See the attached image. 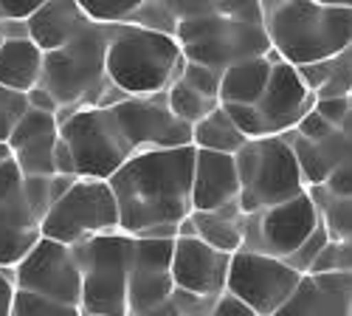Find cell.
<instances>
[{
  "label": "cell",
  "mask_w": 352,
  "mask_h": 316,
  "mask_svg": "<svg viewBox=\"0 0 352 316\" xmlns=\"http://www.w3.org/2000/svg\"><path fill=\"white\" fill-rule=\"evenodd\" d=\"M195 147L135 153L107 181L119 207V229L144 238L155 229H178L192 215Z\"/></svg>",
  "instance_id": "obj_1"
},
{
  "label": "cell",
  "mask_w": 352,
  "mask_h": 316,
  "mask_svg": "<svg viewBox=\"0 0 352 316\" xmlns=\"http://www.w3.org/2000/svg\"><path fill=\"white\" fill-rule=\"evenodd\" d=\"M175 43L186 63L226 71L237 63L268 56L271 43L262 23V6L251 3H169Z\"/></svg>",
  "instance_id": "obj_2"
},
{
  "label": "cell",
  "mask_w": 352,
  "mask_h": 316,
  "mask_svg": "<svg viewBox=\"0 0 352 316\" xmlns=\"http://www.w3.org/2000/svg\"><path fill=\"white\" fill-rule=\"evenodd\" d=\"M259 6L271 51L293 68L327 63L352 45V0H274Z\"/></svg>",
  "instance_id": "obj_3"
},
{
  "label": "cell",
  "mask_w": 352,
  "mask_h": 316,
  "mask_svg": "<svg viewBox=\"0 0 352 316\" xmlns=\"http://www.w3.org/2000/svg\"><path fill=\"white\" fill-rule=\"evenodd\" d=\"M184 65L181 48L169 34L122 23L107 28L104 79L113 91L133 99L164 94Z\"/></svg>",
  "instance_id": "obj_4"
},
{
  "label": "cell",
  "mask_w": 352,
  "mask_h": 316,
  "mask_svg": "<svg viewBox=\"0 0 352 316\" xmlns=\"http://www.w3.org/2000/svg\"><path fill=\"white\" fill-rule=\"evenodd\" d=\"M107 28L87 25L68 45L43 54L40 88H45L60 110L79 105H99V91L104 79V54H107Z\"/></svg>",
  "instance_id": "obj_5"
},
{
  "label": "cell",
  "mask_w": 352,
  "mask_h": 316,
  "mask_svg": "<svg viewBox=\"0 0 352 316\" xmlns=\"http://www.w3.org/2000/svg\"><path fill=\"white\" fill-rule=\"evenodd\" d=\"M240 178L237 207L243 215H254L285 200L296 198L305 189L299 164L285 136H265L245 141L243 150L234 156Z\"/></svg>",
  "instance_id": "obj_6"
},
{
  "label": "cell",
  "mask_w": 352,
  "mask_h": 316,
  "mask_svg": "<svg viewBox=\"0 0 352 316\" xmlns=\"http://www.w3.org/2000/svg\"><path fill=\"white\" fill-rule=\"evenodd\" d=\"M74 249L82 274V316H127V280L133 238L124 232L82 240Z\"/></svg>",
  "instance_id": "obj_7"
},
{
  "label": "cell",
  "mask_w": 352,
  "mask_h": 316,
  "mask_svg": "<svg viewBox=\"0 0 352 316\" xmlns=\"http://www.w3.org/2000/svg\"><path fill=\"white\" fill-rule=\"evenodd\" d=\"M56 125H60V138L71 150L76 178L110 181L133 156L110 107L79 105L60 110Z\"/></svg>",
  "instance_id": "obj_8"
},
{
  "label": "cell",
  "mask_w": 352,
  "mask_h": 316,
  "mask_svg": "<svg viewBox=\"0 0 352 316\" xmlns=\"http://www.w3.org/2000/svg\"><path fill=\"white\" fill-rule=\"evenodd\" d=\"M116 232H122V229L113 189L107 181L91 178H76L40 223V238L63 246H76L82 240Z\"/></svg>",
  "instance_id": "obj_9"
},
{
  "label": "cell",
  "mask_w": 352,
  "mask_h": 316,
  "mask_svg": "<svg viewBox=\"0 0 352 316\" xmlns=\"http://www.w3.org/2000/svg\"><path fill=\"white\" fill-rule=\"evenodd\" d=\"M302 274L293 271L285 260H274L254 251H234L226 277V294L237 297L256 316H274L296 291Z\"/></svg>",
  "instance_id": "obj_10"
},
{
  "label": "cell",
  "mask_w": 352,
  "mask_h": 316,
  "mask_svg": "<svg viewBox=\"0 0 352 316\" xmlns=\"http://www.w3.org/2000/svg\"><path fill=\"white\" fill-rule=\"evenodd\" d=\"M318 223V212L307 192L285 200V204L259 209L245 215L243 223V249L254 254H265L274 260H287Z\"/></svg>",
  "instance_id": "obj_11"
},
{
  "label": "cell",
  "mask_w": 352,
  "mask_h": 316,
  "mask_svg": "<svg viewBox=\"0 0 352 316\" xmlns=\"http://www.w3.org/2000/svg\"><path fill=\"white\" fill-rule=\"evenodd\" d=\"M110 110L133 156L150 153V150L192 147V127L172 116L164 94L146 96V99L124 96L116 105H110Z\"/></svg>",
  "instance_id": "obj_12"
},
{
  "label": "cell",
  "mask_w": 352,
  "mask_h": 316,
  "mask_svg": "<svg viewBox=\"0 0 352 316\" xmlns=\"http://www.w3.org/2000/svg\"><path fill=\"white\" fill-rule=\"evenodd\" d=\"M12 277L17 291L79 308L82 274L71 246L40 238V243L12 268Z\"/></svg>",
  "instance_id": "obj_13"
},
{
  "label": "cell",
  "mask_w": 352,
  "mask_h": 316,
  "mask_svg": "<svg viewBox=\"0 0 352 316\" xmlns=\"http://www.w3.org/2000/svg\"><path fill=\"white\" fill-rule=\"evenodd\" d=\"M172 249H175V240L133 238L130 280H127V316H146L172 299L175 294Z\"/></svg>",
  "instance_id": "obj_14"
},
{
  "label": "cell",
  "mask_w": 352,
  "mask_h": 316,
  "mask_svg": "<svg viewBox=\"0 0 352 316\" xmlns=\"http://www.w3.org/2000/svg\"><path fill=\"white\" fill-rule=\"evenodd\" d=\"M231 254L214 251L197 238H175L172 249V285L200 299H217L226 294Z\"/></svg>",
  "instance_id": "obj_15"
},
{
  "label": "cell",
  "mask_w": 352,
  "mask_h": 316,
  "mask_svg": "<svg viewBox=\"0 0 352 316\" xmlns=\"http://www.w3.org/2000/svg\"><path fill=\"white\" fill-rule=\"evenodd\" d=\"M313 105H316V96L307 91L299 71L276 56L265 91H262L259 102L254 105L259 110V116L265 119L268 133L271 136L290 133L313 110Z\"/></svg>",
  "instance_id": "obj_16"
},
{
  "label": "cell",
  "mask_w": 352,
  "mask_h": 316,
  "mask_svg": "<svg viewBox=\"0 0 352 316\" xmlns=\"http://www.w3.org/2000/svg\"><path fill=\"white\" fill-rule=\"evenodd\" d=\"M274 316H352V274H305Z\"/></svg>",
  "instance_id": "obj_17"
},
{
  "label": "cell",
  "mask_w": 352,
  "mask_h": 316,
  "mask_svg": "<svg viewBox=\"0 0 352 316\" xmlns=\"http://www.w3.org/2000/svg\"><path fill=\"white\" fill-rule=\"evenodd\" d=\"M60 138V125L56 116L37 110H25V116L17 122V127L9 136V153L23 172L28 176H54V145Z\"/></svg>",
  "instance_id": "obj_18"
},
{
  "label": "cell",
  "mask_w": 352,
  "mask_h": 316,
  "mask_svg": "<svg viewBox=\"0 0 352 316\" xmlns=\"http://www.w3.org/2000/svg\"><path fill=\"white\" fill-rule=\"evenodd\" d=\"M240 178L234 156L195 150L192 169V212H212L228 204H237Z\"/></svg>",
  "instance_id": "obj_19"
},
{
  "label": "cell",
  "mask_w": 352,
  "mask_h": 316,
  "mask_svg": "<svg viewBox=\"0 0 352 316\" xmlns=\"http://www.w3.org/2000/svg\"><path fill=\"white\" fill-rule=\"evenodd\" d=\"M91 25L79 9V0H48L25 23L28 40L43 54L68 45L76 34H82Z\"/></svg>",
  "instance_id": "obj_20"
},
{
  "label": "cell",
  "mask_w": 352,
  "mask_h": 316,
  "mask_svg": "<svg viewBox=\"0 0 352 316\" xmlns=\"http://www.w3.org/2000/svg\"><path fill=\"white\" fill-rule=\"evenodd\" d=\"M285 138H287V145L293 150V158H296V164H299L305 189L324 187L333 167L352 150V141L341 130H333L327 138H321V141H307V138L296 136L293 130L285 133Z\"/></svg>",
  "instance_id": "obj_21"
},
{
  "label": "cell",
  "mask_w": 352,
  "mask_h": 316,
  "mask_svg": "<svg viewBox=\"0 0 352 316\" xmlns=\"http://www.w3.org/2000/svg\"><path fill=\"white\" fill-rule=\"evenodd\" d=\"M40 243V223L23 204V195L0 204V268L12 271Z\"/></svg>",
  "instance_id": "obj_22"
},
{
  "label": "cell",
  "mask_w": 352,
  "mask_h": 316,
  "mask_svg": "<svg viewBox=\"0 0 352 316\" xmlns=\"http://www.w3.org/2000/svg\"><path fill=\"white\" fill-rule=\"evenodd\" d=\"M274 63H276V54L271 51L268 56H256V60H245V63L226 68L220 74L217 102L220 105H256L268 85Z\"/></svg>",
  "instance_id": "obj_23"
},
{
  "label": "cell",
  "mask_w": 352,
  "mask_h": 316,
  "mask_svg": "<svg viewBox=\"0 0 352 316\" xmlns=\"http://www.w3.org/2000/svg\"><path fill=\"white\" fill-rule=\"evenodd\" d=\"M192 232L200 243H206L214 251L234 254L243 249V223L245 215L240 212L237 204H228L212 212H192L189 215Z\"/></svg>",
  "instance_id": "obj_24"
},
{
  "label": "cell",
  "mask_w": 352,
  "mask_h": 316,
  "mask_svg": "<svg viewBox=\"0 0 352 316\" xmlns=\"http://www.w3.org/2000/svg\"><path fill=\"white\" fill-rule=\"evenodd\" d=\"M43 51L32 40H3L0 45V88L28 94L40 85Z\"/></svg>",
  "instance_id": "obj_25"
},
{
  "label": "cell",
  "mask_w": 352,
  "mask_h": 316,
  "mask_svg": "<svg viewBox=\"0 0 352 316\" xmlns=\"http://www.w3.org/2000/svg\"><path fill=\"white\" fill-rule=\"evenodd\" d=\"M302 82L307 85V91L316 99H338L352 94V45L341 51L338 56L327 63H316L296 68Z\"/></svg>",
  "instance_id": "obj_26"
},
{
  "label": "cell",
  "mask_w": 352,
  "mask_h": 316,
  "mask_svg": "<svg viewBox=\"0 0 352 316\" xmlns=\"http://www.w3.org/2000/svg\"><path fill=\"white\" fill-rule=\"evenodd\" d=\"M245 136L231 125L223 107H214L206 119L192 125V147L206 150V153H223V156H237L245 145Z\"/></svg>",
  "instance_id": "obj_27"
},
{
  "label": "cell",
  "mask_w": 352,
  "mask_h": 316,
  "mask_svg": "<svg viewBox=\"0 0 352 316\" xmlns=\"http://www.w3.org/2000/svg\"><path fill=\"white\" fill-rule=\"evenodd\" d=\"M313 207L318 212L321 226L327 229L330 243H344L352 238V198L330 195L324 187H310L307 189Z\"/></svg>",
  "instance_id": "obj_28"
},
{
  "label": "cell",
  "mask_w": 352,
  "mask_h": 316,
  "mask_svg": "<svg viewBox=\"0 0 352 316\" xmlns=\"http://www.w3.org/2000/svg\"><path fill=\"white\" fill-rule=\"evenodd\" d=\"M164 99H166V107H169L172 116L178 122H184V125H189V127L197 125L200 119H206L214 107H220V102L203 99L195 91H189L181 79H175L169 88L164 91Z\"/></svg>",
  "instance_id": "obj_29"
},
{
  "label": "cell",
  "mask_w": 352,
  "mask_h": 316,
  "mask_svg": "<svg viewBox=\"0 0 352 316\" xmlns=\"http://www.w3.org/2000/svg\"><path fill=\"white\" fill-rule=\"evenodd\" d=\"M79 9L94 25H122L138 9V0H79Z\"/></svg>",
  "instance_id": "obj_30"
},
{
  "label": "cell",
  "mask_w": 352,
  "mask_h": 316,
  "mask_svg": "<svg viewBox=\"0 0 352 316\" xmlns=\"http://www.w3.org/2000/svg\"><path fill=\"white\" fill-rule=\"evenodd\" d=\"M12 316H82L79 308L54 302L37 294H25L14 288V302H12Z\"/></svg>",
  "instance_id": "obj_31"
},
{
  "label": "cell",
  "mask_w": 352,
  "mask_h": 316,
  "mask_svg": "<svg viewBox=\"0 0 352 316\" xmlns=\"http://www.w3.org/2000/svg\"><path fill=\"white\" fill-rule=\"evenodd\" d=\"M127 23L146 28V32L175 37V17L169 12V3H146V0H138V9L133 12V17Z\"/></svg>",
  "instance_id": "obj_32"
},
{
  "label": "cell",
  "mask_w": 352,
  "mask_h": 316,
  "mask_svg": "<svg viewBox=\"0 0 352 316\" xmlns=\"http://www.w3.org/2000/svg\"><path fill=\"white\" fill-rule=\"evenodd\" d=\"M178 79L186 85L189 91H195L197 96L217 102V91H220V71L206 68V65H197V63H186V60H184Z\"/></svg>",
  "instance_id": "obj_33"
},
{
  "label": "cell",
  "mask_w": 352,
  "mask_h": 316,
  "mask_svg": "<svg viewBox=\"0 0 352 316\" xmlns=\"http://www.w3.org/2000/svg\"><path fill=\"white\" fill-rule=\"evenodd\" d=\"M330 246V238H327V229L324 226H321V220L316 223V229H313V235L296 249V251H293L290 257H287V266L293 268V271H299L302 277L305 274H310V268H313V263L318 260V257H321V251H324Z\"/></svg>",
  "instance_id": "obj_34"
},
{
  "label": "cell",
  "mask_w": 352,
  "mask_h": 316,
  "mask_svg": "<svg viewBox=\"0 0 352 316\" xmlns=\"http://www.w3.org/2000/svg\"><path fill=\"white\" fill-rule=\"evenodd\" d=\"M220 107L226 110V116L231 119V125L237 127L248 141L271 136L268 127H265V119L259 116V110L254 105H220Z\"/></svg>",
  "instance_id": "obj_35"
},
{
  "label": "cell",
  "mask_w": 352,
  "mask_h": 316,
  "mask_svg": "<svg viewBox=\"0 0 352 316\" xmlns=\"http://www.w3.org/2000/svg\"><path fill=\"white\" fill-rule=\"evenodd\" d=\"M28 102L25 94L0 88V145H9V136L17 127V122L25 116Z\"/></svg>",
  "instance_id": "obj_36"
},
{
  "label": "cell",
  "mask_w": 352,
  "mask_h": 316,
  "mask_svg": "<svg viewBox=\"0 0 352 316\" xmlns=\"http://www.w3.org/2000/svg\"><path fill=\"white\" fill-rule=\"evenodd\" d=\"M23 204L28 207V212L34 215L37 223H43V218L51 209V192H48V178L45 176H28L23 178Z\"/></svg>",
  "instance_id": "obj_37"
},
{
  "label": "cell",
  "mask_w": 352,
  "mask_h": 316,
  "mask_svg": "<svg viewBox=\"0 0 352 316\" xmlns=\"http://www.w3.org/2000/svg\"><path fill=\"white\" fill-rule=\"evenodd\" d=\"M327 271H349L352 274V238L344 243H330L310 268V274H327Z\"/></svg>",
  "instance_id": "obj_38"
},
{
  "label": "cell",
  "mask_w": 352,
  "mask_h": 316,
  "mask_svg": "<svg viewBox=\"0 0 352 316\" xmlns=\"http://www.w3.org/2000/svg\"><path fill=\"white\" fill-rule=\"evenodd\" d=\"M324 189L338 198H352V150L333 167L330 178L324 181Z\"/></svg>",
  "instance_id": "obj_39"
},
{
  "label": "cell",
  "mask_w": 352,
  "mask_h": 316,
  "mask_svg": "<svg viewBox=\"0 0 352 316\" xmlns=\"http://www.w3.org/2000/svg\"><path fill=\"white\" fill-rule=\"evenodd\" d=\"M313 110H316L324 122H330V125L338 130V127H341V122L349 116L352 102H349V96H338V99H316Z\"/></svg>",
  "instance_id": "obj_40"
},
{
  "label": "cell",
  "mask_w": 352,
  "mask_h": 316,
  "mask_svg": "<svg viewBox=\"0 0 352 316\" xmlns=\"http://www.w3.org/2000/svg\"><path fill=\"white\" fill-rule=\"evenodd\" d=\"M43 0H0V23H28Z\"/></svg>",
  "instance_id": "obj_41"
},
{
  "label": "cell",
  "mask_w": 352,
  "mask_h": 316,
  "mask_svg": "<svg viewBox=\"0 0 352 316\" xmlns=\"http://www.w3.org/2000/svg\"><path fill=\"white\" fill-rule=\"evenodd\" d=\"M20 189H23V172L17 169L14 158H6L3 164H0V204L17 198Z\"/></svg>",
  "instance_id": "obj_42"
},
{
  "label": "cell",
  "mask_w": 352,
  "mask_h": 316,
  "mask_svg": "<svg viewBox=\"0 0 352 316\" xmlns=\"http://www.w3.org/2000/svg\"><path fill=\"white\" fill-rule=\"evenodd\" d=\"M333 130H336V127H333L330 122L321 119L316 110H310L307 116H305V119H302L296 127H293V133L302 136V138H307V141H321V138H327Z\"/></svg>",
  "instance_id": "obj_43"
},
{
  "label": "cell",
  "mask_w": 352,
  "mask_h": 316,
  "mask_svg": "<svg viewBox=\"0 0 352 316\" xmlns=\"http://www.w3.org/2000/svg\"><path fill=\"white\" fill-rule=\"evenodd\" d=\"M209 316H256L248 305H243L237 297H231V294H220L209 310Z\"/></svg>",
  "instance_id": "obj_44"
},
{
  "label": "cell",
  "mask_w": 352,
  "mask_h": 316,
  "mask_svg": "<svg viewBox=\"0 0 352 316\" xmlns=\"http://www.w3.org/2000/svg\"><path fill=\"white\" fill-rule=\"evenodd\" d=\"M25 102H28V110H37V113H48V116H56L60 113V105L54 102V96L45 91V88H32L25 94Z\"/></svg>",
  "instance_id": "obj_45"
},
{
  "label": "cell",
  "mask_w": 352,
  "mask_h": 316,
  "mask_svg": "<svg viewBox=\"0 0 352 316\" xmlns=\"http://www.w3.org/2000/svg\"><path fill=\"white\" fill-rule=\"evenodd\" d=\"M54 176H71L76 178V167H74V158H71V150L63 138H56L54 145Z\"/></svg>",
  "instance_id": "obj_46"
},
{
  "label": "cell",
  "mask_w": 352,
  "mask_h": 316,
  "mask_svg": "<svg viewBox=\"0 0 352 316\" xmlns=\"http://www.w3.org/2000/svg\"><path fill=\"white\" fill-rule=\"evenodd\" d=\"M12 302H14V277L12 271L0 268V316H12Z\"/></svg>",
  "instance_id": "obj_47"
},
{
  "label": "cell",
  "mask_w": 352,
  "mask_h": 316,
  "mask_svg": "<svg viewBox=\"0 0 352 316\" xmlns=\"http://www.w3.org/2000/svg\"><path fill=\"white\" fill-rule=\"evenodd\" d=\"M76 178H71V176H51L48 178V192H51V207L60 200L68 189H71V184H74Z\"/></svg>",
  "instance_id": "obj_48"
},
{
  "label": "cell",
  "mask_w": 352,
  "mask_h": 316,
  "mask_svg": "<svg viewBox=\"0 0 352 316\" xmlns=\"http://www.w3.org/2000/svg\"><path fill=\"white\" fill-rule=\"evenodd\" d=\"M6 158H12V153H9V145H0V164H3Z\"/></svg>",
  "instance_id": "obj_49"
},
{
  "label": "cell",
  "mask_w": 352,
  "mask_h": 316,
  "mask_svg": "<svg viewBox=\"0 0 352 316\" xmlns=\"http://www.w3.org/2000/svg\"><path fill=\"white\" fill-rule=\"evenodd\" d=\"M0 45H3V32H0Z\"/></svg>",
  "instance_id": "obj_50"
},
{
  "label": "cell",
  "mask_w": 352,
  "mask_h": 316,
  "mask_svg": "<svg viewBox=\"0 0 352 316\" xmlns=\"http://www.w3.org/2000/svg\"><path fill=\"white\" fill-rule=\"evenodd\" d=\"M349 99H352V94H349Z\"/></svg>",
  "instance_id": "obj_51"
},
{
  "label": "cell",
  "mask_w": 352,
  "mask_h": 316,
  "mask_svg": "<svg viewBox=\"0 0 352 316\" xmlns=\"http://www.w3.org/2000/svg\"><path fill=\"white\" fill-rule=\"evenodd\" d=\"M349 102H352V99H349Z\"/></svg>",
  "instance_id": "obj_52"
}]
</instances>
